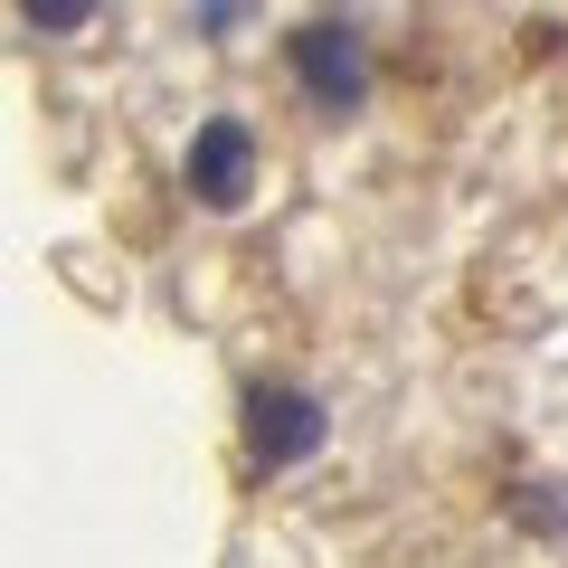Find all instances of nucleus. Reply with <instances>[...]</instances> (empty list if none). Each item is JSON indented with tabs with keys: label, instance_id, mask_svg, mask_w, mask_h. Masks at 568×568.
Returning a JSON list of instances; mask_svg holds the SVG:
<instances>
[{
	"label": "nucleus",
	"instance_id": "obj_1",
	"mask_svg": "<svg viewBox=\"0 0 568 568\" xmlns=\"http://www.w3.org/2000/svg\"><path fill=\"white\" fill-rule=\"evenodd\" d=\"M284 67H294V85H304V104L323 123H342V114L369 104V48L351 39V29H332V20L294 29V39H284Z\"/></svg>",
	"mask_w": 568,
	"mask_h": 568
},
{
	"label": "nucleus",
	"instance_id": "obj_2",
	"mask_svg": "<svg viewBox=\"0 0 568 568\" xmlns=\"http://www.w3.org/2000/svg\"><path fill=\"white\" fill-rule=\"evenodd\" d=\"M246 455H256L265 474L323 455V398H313V388H256V398H246Z\"/></svg>",
	"mask_w": 568,
	"mask_h": 568
},
{
	"label": "nucleus",
	"instance_id": "obj_3",
	"mask_svg": "<svg viewBox=\"0 0 568 568\" xmlns=\"http://www.w3.org/2000/svg\"><path fill=\"white\" fill-rule=\"evenodd\" d=\"M246 190H256V133H246L237 114H209L200 133H190V200L200 209H237Z\"/></svg>",
	"mask_w": 568,
	"mask_h": 568
},
{
	"label": "nucleus",
	"instance_id": "obj_4",
	"mask_svg": "<svg viewBox=\"0 0 568 568\" xmlns=\"http://www.w3.org/2000/svg\"><path fill=\"white\" fill-rule=\"evenodd\" d=\"M95 10H104V0H20V20L39 29V39H77Z\"/></svg>",
	"mask_w": 568,
	"mask_h": 568
}]
</instances>
